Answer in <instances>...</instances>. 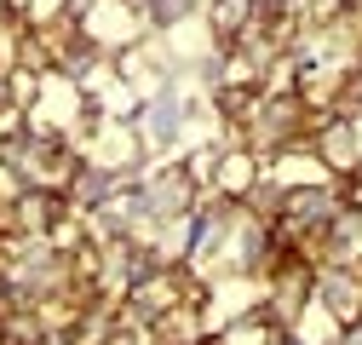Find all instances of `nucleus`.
<instances>
[{"instance_id": "2", "label": "nucleus", "mask_w": 362, "mask_h": 345, "mask_svg": "<svg viewBox=\"0 0 362 345\" xmlns=\"http://www.w3.org/2000/svg\"><path fill=\"white\" fill-rule=\"evenodd\" d=\"M173 121H178V104L161 98V104L150 110V139H173Z\"/></svg>"}, {"instance_id": "1", "label": "nucleus", "mask_w": 362, "mask_h": 345, "mask_svg": "<svg viewBox=\"0 0 362 345\" xmlns=\"http://www.w3.org/2000/svg\"><path fill=\"white\" fill-rule=\"evenodd\" d=\"M310 305H316V311H328L339 328L356 322V317H362V276H356V271H322V276H316Z\"/></svg>"}]
</instances>
